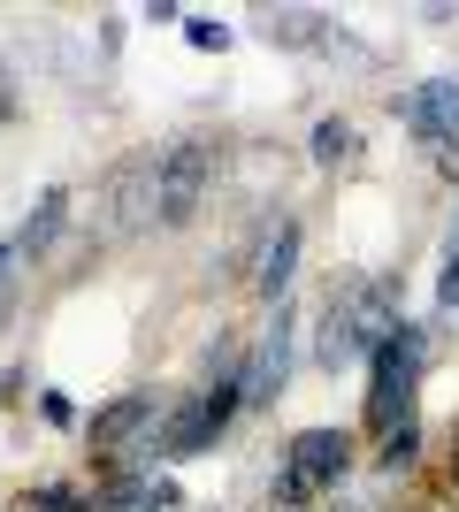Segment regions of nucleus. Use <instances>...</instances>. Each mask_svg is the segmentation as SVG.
Segmentation results:
<instances>
[{
    "label": "nucleus",
    "instance_id": "8",
    "mask_svg": "<svg viewBox=\"0 0 459 512\" xmlns=\"http://www.w3.org/2000/svg\"><path fill=\"white\" fill-rule=\"evenodd\" d=\"M284 367H291V314L276 306V321H268V337L253 344V360H245V390H253V406H261V398H276V383H284Z\"/></svg>",
    "mask_w": 459,
    "mask_h": 512
},
{
    "label": "nucleus",
    "instance_id": "20",
    "mask_svg": "<svg viewBox=\"0 0 459 512\" xmlns=\"http://www.w3.org/2000/svg\"><path fill=\"white\" fill-rule=\"evenodd\" d=\"M8 383H16V375H0V390H8Z\"/></svg>",
    "mask_w": 459,
    "mask_h": 512
},
{
    "label": "nucleus",
    "instance_id": "2",
    "mask_svg": "<svg viewBox=\"0 0 459 512\" xmlns=\"http://www.w3.org/2000/svg\"><path fill=\"white\" fill-rule=\"evenodd\" d=\"M222 169V146L215 138H169V146H153V176H161V222H192V207L207 199Z\"/></svg>",
    "mask_w": 459,
    "mask_h": 512
},
{
    "label": "nucleus",
    "instance_id": "18",
    "mask_svg": "<svg viewBox=\"0 0 459 512\" xmlns=\"http://www.w3.org/2000/svg\"><path fill=\"white\" fill-rule=\"evenodd\" d=\"M0 123H16V77H8V62H0Z\"/></svg>",
    "mask_w": 459,
    "mask_h": 512
},
{
    "label": "nucleus",
    "instance_id": "12",
    "mask_svg": "<svg viewBox=\"0 0 459 512\" xmlns=\"http://www.w3.org/2000/svg\"><path fill=\"white\" fill-rule=\"evenodd\" d=\"M414 459H421V428L406 421V428H391V436H383V459H375V467H383V474H406Z\"/></svg>",
    "mask_w": 459,
    "mask_h": 512
},
{
    "label": "nucleus",
    "instance_id": "15",
    "mask_svg": "<svg viewBox=\"0 0 459 512\" xmlns=\"http://www.w3.org/2000/svg\"><path fill=\"white\" fill-rule=\"evenodd\" d=\"M437 306H444V314H459V230H452V245H444V276H437Z\"/></svg>",
    "mask_w": 459,
    "mask_h": 512
},
{
    "label": "nucleus",
    "instance_id": "16",
    "mask_svg": "<svg viewBox=\"0 0 459 512\" xmlns=\"http://www.w3.org/2000/svg\"><path fill=\"white\" fill-rule=\"evenodd\" d=\"M184 39H192L199 54H222V46H230V23H215V16H192V23H184Z\"/></svg>",
    "mask_w": 459,
    "mask_h": 512
},
{
    "label": "nucleus",
    "instance_id": "6",
    "mask_svg": "<svg viewBox=\"0 0 459 512\" xmlns=\"http://www.w3.org/2000/svg\"><path fill=\"white\" fill-rule=\"evenodd\" d=\"M398 115H406L414 138L459 153V77H429V85H414V100H398Z\"/></svg>",
    "mask_w": 459,
    "mask_h": 512
},
{
    "label": "nucleus",
    "instance_id": "1",
    "mask_svg": "<svg viewBox=\"0 0 459 512\" xmlns=\"http://www.w3.org/2000/svg\"><path fill=\"white\" fill-rule=\"evenodd\" d=\"M421 360H429V337L414 321H391L368 352V428H406L414 421V383H421Z\"/></svg>",
    "mask_w": 459,
    "mask_h": 512
},
{
    "label": "nucleus",
    "instance_id": "19",
    "mask_svg": "<svg viewBox=\"0 0 459 512\" xmlns=\"http://www.w3.org/2000/svg\"><path fill=\"white\" fill-rule=\"evenodd\" d=\"M452 490H459V436H452Z\"/></svg>",
    "mask_w": 459,
    "mask_h": 512
},
{
    "label": "nucleus",
    "instance_id": "4",
    "mask_svg": "<svg viewBox=\"0 0 459 512\" xmlns=\"http://www.w3.org/2000/svg\"><path fill=\"white\" fill-rule=\"evenodd\" d=\"M153 436H161V398L153 390H131V398H115L108 413H92V451L100 459H153Z\"/></svg>",
    "mask_w": 459,
    "mask_h": 512
},
{
    "label": "nucleus",
    "instance_id": "5",
    "mask_svg": "<svg viewBox=\"0 0 459 512\" xmlns=\"http://www.w3.org/2000/svg\"><path fill=\"white\" fill-rule=\"evenodd\" d=\"M284 474L299 482L306 497L337 490V482L352 474V436H345V428H299V436L284 444Z\"/></svg>",
    "mask_w": 459,
    "mask_h": 512
},
{
    "label": "nucleus",
    "instance_id": "14",
    "mask_svg": "<svg viewBox=\"0 0 459 512\" xmlns=\"http://www.w3.org/2000/svg\"><path fill=\"white\" fill-rule=\"evenodd\" d=\"M16 268H23V253H16V237H0V329H8V314H16Z\"/></svg>",
    "mask_w": 459,
    "mask_h": 512
},
{
    "label": "nucleus",
    "instance_id": "17",
    "mask_svg": "<svg viewBox=\"0 0 459 512\" xmlns=\"http://www.w3.org/2000/svg\"><path fill=\"white\" fill-rule=\"evenodd\" d=\"M39 413H46L54 428H77V413H69V398H62V390H39Z\"/></svg>",
    "mask_w": 459,
    "mask_h": 512
},
{
    "label": "nucleus",
    "instance_id": "3",
    "mask_svg": "<svg viewBox=\"0 0 459 512\" xmlns=\"http://www.w3.org/2000/svg\"><path fill=\"white\" fill-rule=\"evenodd\" d=\"M100 230L108 245H138L146 230H161V176H153V153L146 161H123L100 192Z\"/></svg>",
    "mask_w": 459,
    "mask_h": 512
},
{
    "label": "nucleus",
    "instance_id": "10",
    "mask_svg": "<svg viewBox=\"0 0 459 512\" xmlns=\"http://www.w3.org/2000/svg\"><path fill=\"white\" fill-rule=\"evenodd\" d=\"M306 153H314L322 169H337L345 153H360V130H352L345 115H322V123H314V138H306Z\"/></svg>",
    "mask_w": 459,
    "mask_h": 512
},
{
    "label": "nucleus",
    "instance_id": "13",
    "mask_svg": "<svg viewBox=\"0 0 459 512\" xmlns=\"http://www.w3.org/2000/svg\"><path fill=\"white\" fill-rule=\"evenodd\" d=\"M268 23H276V39H284V46H322V31H329L314 8H299V16H268Z\"/></svg>",
    "mask_w": 459,
    "mask_h": 512
},
{
    "label": "nucleus",
    "instance_id": "7",
    "mask_svg": "<svg viewBox=\"0 0 459 512\" xmlns=\"http://www.w3.org/2000/svg\"><path fill=\"white\" fill-rule=\"evenodd\" d=\"M299 245H306V222H299V214H284V222L268 230V253H261V268H253V291H261L268 306H284L291 276H299Z\"/></svg>",
    "mask_w": 459,
    "mask_h": 512
},
{
    "label": "nucleus",
    "instance_id": "9",
    "mask_svg": "<svg viewBox=\"0 0 459 512\" xmlns=\"http://www.w3.org/2000/svg\"><path fill=\"white\" fill-rule=\"evenodd\" d=\"M62 230H69V192H62V184H46L39 207H31V222L16 230V253L23 260H46L54 245H62Z\"/></svg>",
    "mask_w": 459,
    "mask_h": 512
},
{
    "label": "nucleus",
    "instance_id": "11",
    "mask_svg": "<svg viewBox=\"0 0 459 512\" xmlns=\"http://www.w3.org/2000/svg\"><path fill=\"white\" fill-rule=\"evenodd\" d=\"M23 512H108V505H92L85 490H69V482H46V490L23 497Z\"/></svg>",
    "mask_w": 459,
    "mask_h": 512
}]
</instances>
